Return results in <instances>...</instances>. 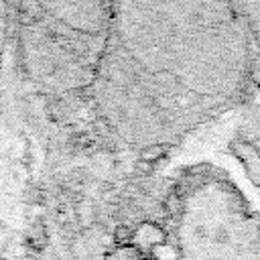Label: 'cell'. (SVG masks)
<instances>
[{
	"mask_svg": "<svg viewBox=\"0 0 260 260\" xmlns=\"http://www.w3.org/2000/svg\"><path fill=\"white\" fill-rule=\"evenodd\" d=\"M232 150L244 162V169H246L252 185L260 187V150L248 140H234Z\"/></svg>",
	"mask_w": 260,
	"mask_h": 260,
	"instance_id": "obj_1",
	"label": "cell"
},
{
	"mask_svg": "<svg viewBox=\"0 0 260 260\" xmlns=\"http://www.w3.org/2000/svg\"><path fill=\"white\" fill-rule=\"evenodd\" d=\"M165 152H167V146H162V144H152V146L142 148V152H140V160L154 165V162H156Z\"/></svg>",
	"mask_w": 260,
	"mask_h": 260,
	"instance_id": "obj_2",
	"label": "cell"
},
{
	"mask_svg": "<svg viewBox=\"0 0 260 260\" xmlns=\"http://www.w3.org/2000/svg\"><path fill=\"white\" fill-rule=\"evenodd\" d=\"M132 236H134V230L132 228H128V225H118V228H114V242L116 244H128L130 240H132Z\"/></svg>",
	"mask_w": 260,
	"mask_h": 260,
	"instance_id": "obj_3",
	"label": "cell"
},
{
	"mask_svg": "<svg viewBox=\"0 0 260 260\" xmlns=\"http://www.w3.org/2000/svg\"><path fill=\"white\" fill-rule=\"evenodd\" d=\"M134 169H136L138 175H148V173L152 171V165H150V162H144V160H138V162L134 165Z\"/></svg>",
	"mask_w": 260,
	"mask_h": 260,
	"instance_id": "obj_4",
	"label": "cell"
}]
</instances>
